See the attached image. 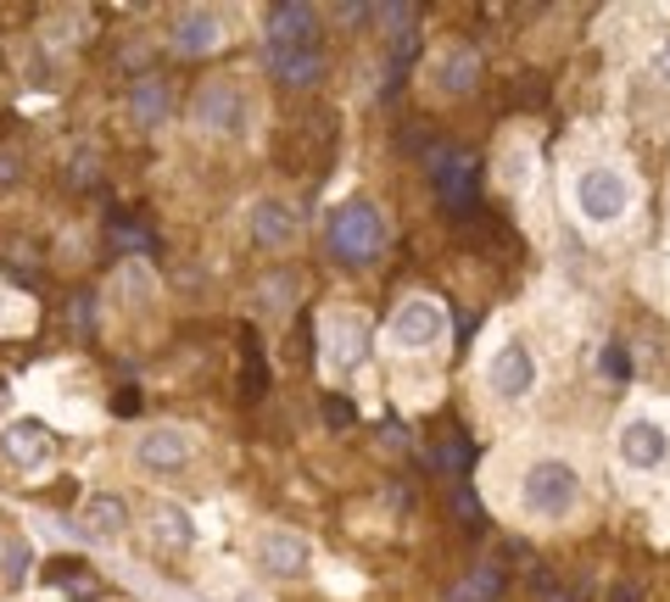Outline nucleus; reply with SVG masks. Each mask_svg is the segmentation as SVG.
<instances>
[{
    "label": "nucleus",
    "mask_w": 670,
    "mask_h": 602,
    "mask_svg": "<svg viewBox=\"0 0 670 602\" xmlns=\"http://www.w3.org/2000/svg\"><path fill=\"white\" fill-rule=\"evenodd\" d=\"M46 574H51L57 585H68L73 596H90V591H96V580H90V574L73 563V557H57V563H46Z\"/></svg>",
    "instance_id": "22"
},
{
    "label": "nucleus",
    "mask_w": 670,
    "mask_h": 602,
    "mask_svg": "<svg viewBox=\"0 0 670 602\" xmlns=\"http://www.w3.org/2000/svg\"><path fill=\"white\" fill-rule=\"evenodd\" d=\"M318 335H324V374H353V368H364V357H370V324H364L358 313H347V307L324 313Z\"/></svg>",
    "instance_id": "8"
},
{
    "label": "nucleus",
    "mask_w": 670,
    "mask_h": 602,
    "mask_svg": "<svg viewBox=\"0 0 670 602\" xmlns=\"http://www.w3.org/2000/svg\"><path fill=\"white\" fill-rule=\"evenodd\" d=\"M190 457H196V435L179 424H157L135 441V463L146 474H179V468H190Z\"/></svg>",
    "instance_id": "10"
},
{
    "label": "nucleus",
    "mask_w": 670,
    "mask_h": 602,
    "mask_svg": "<svg viewBox=\"0 0 670 602\" xmlns=\"http://www.w3.org/2000/svg\"><path fill=\"white\" fill-rule=\"evenodd\" d=\"M224 40H229V18L213 12V7H190V12H179V23H174V51H179V57H207V51H218Z\"/></svg>",
    "instance_id": "12"
},
{
    "label": "nucleus",
    "mask_w": 670,
    "mask_h": 602,
    "mask_svg": "<svg viewBox=\"0 0 670 602\" xmlns=\"http://www.w3.org/2000/svg\"><path fill=\"white\" fill-rule=\"evenodd\" d=\"M12 179H18V162H12V157H0V185H12Z\"/></svg>",
    "instance_id": "28"
},
{
    "label": "nucleus",
    "mask_w": 670,
    "mask_h": 602,
    "mask_svg": "<svg viewBox=\"0 0 670 602\" xmlns=\"http://www.w3.org/2000/svg\"><path fill=\"white\" fill-rule=\"evenodd\" d=\"M190 124H196L201 135L240 140L246 124H252V101H246V90H240L235 79H213V85L196 90V101H190Z\"/></svg>",
    "instance_id": "5"
},
{
    "label": "nucleus",
    "mask_w": 670,
    "mask_h": 602,
    "mask_svg": "<svg viewBox=\"0 0 670 602\" xmlns=\"http://www.w3.org/2000/svg\"><path fill=\"white\" fill-rule=\"evenodd\" d=\"M525 162H531V151H525V146H514V151H509V168H503V179H509V185H525V174H531Z\"/></svg>",
    "instance_id": "24"
},
{
    "label": "nucleus",
    "mask_w": 670,
    "mask_h": 602,
    "mask_svg": "<svg viewBox=\"0 0 670 602\" xmlns=\"http://www.w3.org/2000/svg\"><path fill=\"white\" fill-rule=\"evenodd\" d=\"M653 73H659V85H670V40L653 51Z\"/></svg>",
    "instance_id": "25"
},
{
    "label": "nucleus",
    "mask_w": 670,
    "mask_h": 602,
    "mask_svg": "<svg viewBox=\"0 0 670 602\" xmlns=\"http://www.w3.org/2000/svg\"><path fill=\"white\" fill-rule=\"evenodd\" d=\"M570 207H575L581 224L609 229V224H620L637 207V179L620 174L614 162H581L570 174Z\"/></svg>",
    "instance_id": "1"
},
{
    "label": "nucleus",
    "mask_w": 670,
    "mask_h": 602,
    "mask_svg": "<svg viewBox=\"0 0 670 602\" xmlns=\"http://www.w3.org/2000/svg\"><path fill=\"white\" fill-rule=\"evenodd\" d=\"M263 51L268 57H302L318 51V12L302 7V0H279L263 18Z\"/></svg>",
    "instance_id": "7"
},
{
    "label": "nucleus",
    "mask_w": 670,
    "mask_h": 602,
    "mask_svg": "<svg viewBox=\"0 0 670 602\" xmlns=\"http://www.w3.org/2000/svg\"><path fill=\"white\" fill-rule=\"evenodd\" d=\"M581 507V468L570 463V457H536V463H525V474H520V513L525 519H548V524H559V519H570Z\"/></svg>",
    "instance_id": "2"
},
{
    "label": "nucleus",
    "mask_w": 670,
    "mask_h": 602,
    "mask_svg": "<svg viewBox=\"0 0 670 602\" xmlns=\"http://www.w3.org/2000/svg\"><path fill=\"white\" fill-rule=\"evenodd\" d=\"M335 18H342V23H370L375 12L370 7H335Z\"/></svg>",
    "instance_id": "26"
},
{
    "label": "nucleus",
    "mask_w": 670,
    "mask_h": 602,
    "mask_svg": "<svg viewBox=\"0 0 670 602\" xmlns=\"http://www.w3.org/2000/svg\"><path fill=\"white\" fill-rule=\"evenodd\" d=\"M79 530H85V535H96V541H118V535L129 530V502H124V496H112V491L85 496V507H79Z\"/></svg>",
    "instance_id": "15"
},
{
    "label": "nucleus",
    "mask_w": 670,
    "mask_h": 602,
    "mask_svg": "<svg viewBox=\"0 0 670 602\" xmlns=\"http://www.w3.org/2000/svg\"><path fill=\"white\" fill-rule=\"evenodd\" d=\"M436 185H442V196H447V207H459V213H470L475 207V185H481V168H475V157H453V162H442L436 168Z\"/></svg>",
    "instance_id": "17"
},
{
    "label": "nucleus",
    "mask_w": 670,
    "mask_h": 602,
    "mask_svg": "<svg viewBox=\"0 0 670 602\" xmlns=\"http://www.w3.org/2000/svg\"><path fill=\"white\" fill-rule=\"evenodd\" d=\"M536 379H542V368H536V352H531L525 341H503V346L486 357V368H481L486 396H492V402H503V407L525 402V396L536 391Z\"/></svg>",
    "instance_id": "6"
},
{
    "label": "nucleus",
    "mask_w": 670,
    "mask_h": 602,
    "mask_svg": "<svg viewBox=\"0 0 670 602\" xmlns=\"http://www.w3.org/2000/svg\"><path fill=\"white\" fill-rule=\"evenodd\" d=\"M151 535H157V546H168V552H185V546H196V519H190L185 507L162 502V507L151 513Z\"/></svg>",
    "instance_id": "19"
},
{
    "label": "nucleus",
    "mask_w": 670,
    "mask_h": 602,
    "mask_svg": "<svg viewBox=\"0 0 670 602\" xmlns=\"http://www.w3.org/2000/svg\"><path fill=\"white\" fill-rule=\"evenodd\" d=\"M0 452H7L18 468H46L51 463V452H57V441H51V430L40 424V418H12L7 430H0Z\"/></svg>",
    "instance_id": "13"
},
{
    "label": "nucleus",
    "mask_w": 670,
    "mask_h": 602,
    "mask_svg": "<svg viewBox=\"0 0 670 602\" xmlns=\"http://www.w3.org/2000/svg\"><path fill=\"white\" fill-rule=\"evenodd\" d=\"M257 569L274 574V580H302L313 569V546L290 530H263L257 535Z\"/></svg>",
    "instance_id": "11"
},
{
    "label": "nucleus",
    "mask_w": 670,
    "mask_h": 602,
    "mask_svg": "<svg viewBox=\"0 0 670 602\" xmlns=\"http://www.w3.org/2000/svg\"><path fill=\"white\" fill-rule=\"evenodd\" d=\"M0 580H7V585H23V580H29V546H23V541L0 546Z\"/></svg>",
    "instance_id": "23"
},
{
    "label": "nucleus",
    "mask_w": 670,
    "mask_h": 602,
    "mask_svg": "<svg viewBox=\"0 0 670 602\" xmlns=\"http://www.w3.org/2000/svg\"><path fill=\"white\" fill-rule=\"evenodd\" d=\"M614 457L625 463V468H659L664 457H670V430L659 424V418H648V413H637V418H625L620 424V435H614Z\"/></svg>",
    "instance_id": "9"
},
{
    "label": "nucleus",
    "mask_w": 670,
    "mask_h": 602,
    "mask_svg": "<svg viewBox=\"0 0 670 602\" xmlns=\"http://www.w3.org/2000/svg\"><path fill=\"white\" fill-rule=\"evenodd\" d=\"M497 591H503V569H497V563H481L464 585H453V596H447V602H492Z\"/></svg>",
    "instance_id": "21"
},
{
    "label": "nucleus",
    "mask_w": 670,
    "mask_h": 602,
    "mask_svg": "<svg viewBox=\"0 0 670 602\" xmlns=\"http://www.w3.org/2000/svg\"><path fill=\"white\" fill-rule=\"evenodd\" d=\"M324 240H329V257L335 263H347V268H370V263H381V251H386V218H381V207L375 201H342L329 213V224H324Z\"/></svg>",
    "instance_id": "3"
},
{
    "label": "nucleus",
    "mask_w": 670,
    "mask_h": 602,
    "mask_svg": "<svg viewBox=\"0 0 670 602\" xmlns=\"http://www.w3.org/2000/svg\"><path fill=\"white\" fill-rule=\"evenodd\" d=\"M0 318H7V296H0Z\"/></svg>",
    "instance_id": "29"
},
{
    "label": "nucleus",
    "mask_w": 670,
    "mask_h": 602,
    "mask_svg": "<svg viewBox=\"0 0 670 602\" xmlns=\"http://www.w3.org/2000/svg\"><path fill=\"white\" fill-rule=\"evenodd\" d=\"M475 79H481V57L464 51V46H453V51H442V57L431 62V85H436L442 96H470Z\"/></svg>",
    "instance_id": "16"
},
{
    "label": "nucleus",
    "mask_w": 670,
    "mask_h": 602,
    "mask_svg": "<svg viewBox=\"0 0 670 602\" xmlns=\"http://www.w3.org/2000/svg\"><path fill=\"white\" fill-rule=\"evenodd\" d=\"M447 341V307L431 302V296H408L397 302V313L386 318V346L397 357H425Z\"/></svg>",
    "instance_id": "4"
},
{
    "label": "nucleus",
    "mask_w": 670,
    "mask_h": 602,
    "mask_svg": "<svg viewBox=\"0 0 670 602\" xmlns=\"http://www.w3.org/2000/svg\"><path fill=\"white\" fill-rule=\"evenodd\" d=\"M436 457H442V468H459V463H464V446H459V441H453V446H442V452H436Z\"/></svg>",
    "instance_id": "27"
},
{
    "label": "nucleus",
    "mask_w": 670,
    "mask_h": 602,
    "mask_svg": "<svg viewBox=\"0 0 670 602\" xmlns=\"http://www.w3.org/2000/svg\"><path fill=\"white\" fill-rule=\"evenodd\" d=\"M268 68H274V79L290 85V90H307V85L324 79V57H318V51H302V57H268Z\"/></svg>",
    "instance_id": "20"
},
{
    "label": "nucleus",
    "mask_w": 670,
    "mask_h": 602,
    "mask_svg": "<svg viewBox=\"0 0 670 602\" xmlns=\"http://www.w3.org/2000/svg\"><path fill=\"white\" fill-rule=\"evenodd\" d=\"M252 240L268 246V251H285V246L296 240V213H290V201L263 196V201L252 207Z\"/></svg>",
    "instance_id": "14"
},
{
    "label": "nucleus",
    "mask_w": 670,
    "mask_h": 602,
    "mask_svg": "<svg viewBox=\"0 0 670 602\" xmlns=\"http://www.w3.org/2000/svg\"><path fill=\"white\" fill-rule=\"evenodd\" d=\"M129 118L140 124V129H157L162 118H168V85L162 79H135V90H129Z\"/></svg>",
    "instance_id": "18"
}]
</instances>
